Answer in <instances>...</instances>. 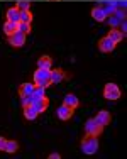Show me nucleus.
<instances>
[{
	"label": "nucleus",
	"instance_id": "obj_10",
	"mask_svg": "<svg viewBox=\"0 0 127 159\" xmlns=\"http://www.w3.org/2000/svg\"><path fill=\"white\" fill-rule=\"evenodd\" d=\"M107 37H110V39L114 41L115 44H117V43H122V41H124L125 34L122 32L120 29H117V27H112L110 31H109V34H107Z\"/></svg>",
	"mask_w": 127,
	"mask_h": 159
},
{
	"label": "nucleus",
	"instance_id": "obj_2",
	"mask_svg": "<svg viewBox=\"0 0 127 159\" xmlns=\"http://www.w3.org/2000/svg\"><path fill=\"white\" fill-rule=\"evenodd\" d=\"M32 78H34L36 85H41V86H44V88H48V86L53 85V81H51V70L37 68V70L34 71V75H32Z\"/></svg>",
	"mask_w": 127,
	"mask_h": 159
},
{
	"label": "nucleus",
	"instance_id": "obj_13",
	"mask_svg": "<svg viewBox=\"0 0 127 159\" xmlns=\"http://www.w3.org/2000/svg\"><path fill=\"white\" fill-rule=\"evenodd\" d=\"M95 119L98 120V122L102 124L103 127H107V125L110 124V120H112V115H110V112H107V110H100L98 113H97Z\"/></svg>",
	"mask_w": 127,
	"mask_h": 159
},
{
	"label": "nucleus",
	"instance_id": "obj_17",
	"mask_svg": "<svg viewBox=\"0 0 127 159\" xmlns=\"http://www.w3.org/2000/svg\"><path fill=\"white\" fill-rule=\"evenodd\" d=\"M34 83H22L20 86H19V95L20 97H27L31 95L32 92H34Z\"/></svg>",
	"mask_w": 127,
	"mask_h": 159
},
{
	"label": "nucleus",
	"instance_id": "obj_8",
	"mask_svg": "<svg viewBox=\"0 0 127 159\" xmlns=\"http://www.w3.org/2000/svg\"><path fill=\"white\" fill-rule=\"evenodd\" d=\"M68 76L70 75L66 73V71L59 70V68H51V81L53 83H61V81H65Z\"/></svg>",
	"mask_w": 127,
	"mask_h": 159
},
{
	"label": "nucleus",
	"instance_id": "obj_22",
	"mask_svg": "<svg viewBox=\"0 0 127 159\" xmlns=\"http://www.w3.org/2000/svg\"><path fill=\"white\" fill-rule=\"evenodd\" d=\"M16 7L19 10H31V2L29 0H19Z\"/></svg>",
	"mask_w": 127,
	"mask_h": 159
},
{
	"label": "nucleus",
	"instance_id": "obj_23",
	"mask_svg": "<svg viewBox=\"0 0 127 159\" xmlns=\"http://www.w3.org/2000/svg\"><path fill=\"white\" fill-rule=\"evenodd\" d=\"M122 20H124V19H120V17L117 16V14H112V16L109 17V22H110V25H112V27H117V25L120 24Z\"/></svg>",
	"mask_w": 127,
	"mask_h": 159
},
{
	"label": "nucleus",
	"instance_id": "obj_3",
	"mask_svg": "<svg viewBox=\"0 0 127 159\" xmlns=\"http://www.w3.org/2000/svg\"><path fill=\"white\" fill-rule=\"evenodd\" d=\"M102 132H103V125L95 119V117H93V119H88L87 122H85V134H88V135H97V137H98Z\"/></svg>",
	"mask_w": 127,
	"mask_h": 159
},
{
	"label": "nucleus",
	"instance_id": "obj_7",
	"mask_svg": "<svg viewBox=\"0 0 127 159\" xmlns=\"http://www.w3.org/2000/svg\"><path fill=\"white\" fill-rule=\"evenodd\" d=\"M98 49L102 52H112L115 49V43L110 39V37L105 36V37H102V39L98 41Z\"/></svg>",
	"mask_w": 127,
	"mask_h": 159
},
{
	"label": "nucleus",
	"instance_id": "obj_12",
	"mask_svg": "<svg viewBox=\"0 0 127 159\" xmlns=\"http://www.w3.org/2000/svg\"><path fill=\"white\" fill-rule=\"evenodd\" d=\"M92 17L95 19L97 22H103L109 16H107V12L102 9V7H93L92 9Z\"/></svg>",
	"mask_w": 127,
	"mask_h": 159
},
{
	"label": "nucleus",
	"instance_id": "obj_15",
	"mask_svg": "<svg viewBox=\"0 0 127 159\" xmlns=\"http://www.w3.org/2000/svg\"><path fill=\"white\" fill-rule=\"evenodd\" d=\"M37 68H43V70H51L53 68V59H51V56H41L39 59H37Z\"/></svg>",
	"mask_w": 127,
	"mask_h": 159
},
{
	"label": "nucleus",
	"instance_id": "obj_6",
	"mask_svg": "<svg viewBox=\"0 0 127 159\" xmlns=\"http://www.w3.org/2000/svg\"><path fill=\"white\" fill-rule=\"evenodd\" d=\"M73 113H75V108H71V107H68V105L63 103L61 107L58 108V119L63 120V122H68V120L73 117Z\"/></svg>",
	"mask_w": 127,
	"mask_h": 159
},
{
	"label": "nucleus",
	"instance_id": "obj_25",
	"mask_svg": "<svg viewBox=\"0 0 127 159\" xmlns=\"http://www.w3.org/2000/svg\"><path fill=\"white\" fill-rule=\"evenodd\" d=\"M59 157H61V154H59V152H51L49 154V159H59Z\"/></svg>",
	"mask_w": 127,
	"mask_h": 159
},
{
	"label": "nucleus",
	"instance_id": "obj_18",
	"mask_svg": "<svg viewBox=\"0 0 127 159\" xmlns=\"http://www.w3.org/2000/svg\"><path fill=\"white\" fill-rule=\"evenodd\" d=\"M3 32H5V36H12L14 32H17V22H10V20H5V24H3Z\"/></svg>",
	"mask_w": 127,
	"mask_h": 159
},
{
	"label": "nucleus",
	"instance_id": "obj_1",
	"mask_svg": "<svg viewBox=\"0 0 127 159\" xmlns=\"http://www.w3.org/2000/svg\"><path fill=\"white\" fill-rule=\"evenodd\" d=\"M81 152L87 154V156H92L98 151V137L97 135H88L85 134V137L81 139Z\"/></svg>",
	"mask_w": 127,
	"mask_h": 159
},
{
	"label": "nucleus",
	"instance_id": "obj_9",
	"mask_svg": "<svg viewBox=\"0 0 127 159\" xmlns=\"http://www.w3.org/2000/svg\"><path fill=\"white\" fill-rule=\"evenodd\" d=\"M32 107H34L36 108V110L37 112H44V110H46V108L48 107H49V100H48V97L46 95H44V97H41V98H37V100H34V102H32Z\"/></svg>",
	"mask_w": 127,
	"mask_h": 159
},
{
	"label": "nucleus",
	"instance_id": "obj_21",
	"mask_svg": "<svg viewBox=\"0 0 127 159\" xmlns=\"http://www.w3.org/2000/svg\"><path fill=\"white\" fill-rule=\"evenodd\" d=\"M17 31H20L24 34H29L31 32V24H27V22H17Z\"/></svg>",
	"mask_w": 127,
	"mask_h": 159
},
{
	"label": "nucleus",
	"instance_id": "obj_16",
	"mask_svg": "<svg viewBox=\"0 0 127 159\" xmlns=\"http://www.w3.org/2000/svg\"><path fill=\"white\" fill-rule=\"evenodd\" d=\"M7 20H10V22H19L20 20V10L17 9V7H10L9 10H7Z\"/></svg>",
	"mask_w": 127,
	"mask_h": 159
},
{
	"label": "nucleus",
	"instance_id": "obj_4",
	"mask_svg": "<svg viewBox=\"0 0 127 159\" xmlns=\"http://www.w3.org/2000/svg\"><path fill=\"white\" fill-rule=\"evenodd\" d=\"M103 97H105L107 100H119V98L122 97V92L115 83H107V85L103 86Z\"/></svg>",
	"mask_w": 127,
	"mask_h": 159
},
{
	"label": "nucleus",
	"instance_id": "obj_20",
	"mask_svg": "<svg viewBox=\"0 0 127 159\" xmlns=\"http://www.w3.org/2000/svg\"><path fill=\"white\" fill-rule=\"evenodd\" d=\"M34 16H32L31 10H20V20L19 22H27V24H31Z\"/></svg>",
	"mask_w": 127,
	"mask_h": 159
},
{
	"label": "nucleus",
	"instance_id": "obj_14",
	"mask_svg": "<svg viewBox=\"0 0 127 159\" xmlns=\"http://www.w3.org/2000/svg\"><path fill=\"white\" fill-rule=\"evenodd\" d=\"M63 103L68 105V107H71V108H75V110L80 107V100H78V97L73 95V93H68V95L65 97V100H63Z\"/></svg>",
	"mask_w": 127,
	"mask_h": 159
},
{
	"label": "nucleus",
	"instance_id": "obj_19",
	"mask_svg": "<svg viewBox=\"0 0 127 159\" xmlns=\"http://www.w3.org/2000/svg\"><path fill=\"white\" fill-rule=\"evenodd\" d=\"M19 151V142L17 141H7L5 142V149H3V152H9V154H14Z\"/></svg>",
	"mask_w": 127,
	"mask_h": 159
},
{
	"label": "nucleus",
	"instance_id": "obj_24",
	"mask_svg": "<svg viewBox=\"0 0 127 159\" xmlns=\"http://www.w3.org/2000/svg\"><path fill=\"white\" fill-rule=\"evenodd\" d=\"M5 142H7V139L0 135V151H3V149H5Z\"/></svg>",
	"mask_w": 127,
	"mask_h": 159
},
{
	"label": "nucleus",
	"instance_id": "obj_11",
	"mask_svg": "<svg viewBox=\"0 0 127 159\" xmlns=\"http://www.w3.org/2000/svg\"><path fill=\"white\" fill-rule=\"evenodd\" d=\"M37 115H39V112H37L32 105L24 107V119L27 120V122H34V120L37 119Z\"/></svg>",
	"mask_w": 127,
	"mask_h": 159
},
{
	"label": "nucleus",
	"instance_id": "obj_5",
	"mask_svg": "<svg viewBox=\"0 0 127 159\" xmlns=\"http://www.w3.org/2000/svg\"><path fill=\"white\" fill-rule=\"evenodd\" d=\"M9 44L10 46H14V48H22L25 44V41H27V34H24V32H20V31H17V32H14L12 36H9Z\"/></svg>",
	"mask_w": 127,
	"mask_h": 159
},
{
	"label": "nucleus",
	"instance_id": "obj_26",
	"mask_svg": "<svg viewBox=\"0 0 127 159\" xmlns=\"http://www.w3.org/2000/svg\"><path fill=\"white\" fill-rule=\"evenodd\" d=\"M51 2H59V0H51Z\"/></svg>",
	"mask_w": 127,
	"mask_h": 159
}]
</instances>
